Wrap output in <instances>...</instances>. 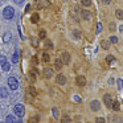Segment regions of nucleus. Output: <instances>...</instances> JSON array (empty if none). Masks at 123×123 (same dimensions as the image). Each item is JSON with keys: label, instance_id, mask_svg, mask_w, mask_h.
<instances>
[{"label": "nucleus", "instance_id": "obj_1", "mask_svg": "<svg viewBox=\"0 0 123 123\" xmlns=\"http://www.w3.org/2000/svg\"><path fill=\"white\" fill-rule=\"evenodd\" d=\"M13 16H15V9L12 8V7H6V8L3 9V17L6 20L13 19Z\"/></svg>", "mask_w": 123, "mask_h": 123}, {"label": "nucleus", "instance_id": "obj_2", "mask_svg": "<svg viewBox=\"0 0 123 123\" xmlns=\"http://www.w3.org/2000/svg\"><path fill=\"white\" fill-rule=\"evenodd\" d=\"M13 111H15V114L17 115V117H24V114H25V109H24V106L23 105H16L15 106V109H13Z\"/></svg>", "mask_w": 123, "mask_h": 123}, {"label": "nucleus", "instance_id": "obj_3", "mask_svg": "<svg viewBox=\"0 0 123 123\" xmlns=\"http://www.w3.org/2000/svg\"><path fill=\"white\" fill-rule=\"evenodd\" d=\"M8 85H9V89H11V90H16V89L19 87V82H17V80L15 77L8 78Z\"/></svg>", "mask_w": 123, "mask_h": 123}, {"label": "nucleus", "instance_id": "obj_4", "mask_svg": "<svg viewBox=\"0 0 123 123\" xmlns=\"http://www.w3.org/2000/svg\"><path fill=\"white\" fill-rule=\"evenodd\" d=\"M90 109H91V111H98L99 109H101V102L99 101H91L90 102Z\"/></svg>", "mask_w": 123, "mask_h": 123}, {"label": "nucleus", "instance_id": "obj_5", "mask_svg": "<svg viewBox=\"0 0 123 123\" xmlns=\"http://www.w3.org/2000/svg\"><path fill=\"white\" fill-rule=\"evenodd\" d=\"M103 102H105V105H106L109 109H111V106H112V98H111V95L105 94V95H103Z\"/></svg>", "mask_w": 123, "mask_h": 123}, {"label": "nucleus", "instance_id": "obj_6", "mask_svg": "<svg viewBox=\"0 0 123 123\" xmlns=\"http://www.w3.org/2000/svg\"><path fill=\"white\" fill-rule=\"evenodd\" d=\"M56 82L58 83V85H65V83H66V77H65L64 74H58L56 77Z\"/></svg>", "mask_w": 123, "mask_h": 123}, {"label": "nucleus", "instance_id": "obj_7", "mask_svg": "<svg viewBox=\"0 0 123 123\" xmlns=\"http://www.w3.org/2000/svg\"><path fill=\"white\" fill-rule=\"evenodd\" d=\"M61 61H62V64H69L70 62V54L66 53V52H64L62 56H61Z\"/></svg>", "mask_w": 123, "mask_h": 123}, {"label": "nucleus", "instance_id": "obj_8", "mask_svg": "<svg viewBox=\"0 0 123 123\" xmlns=\"http://www.w3.org/2000/svg\"><path fill=\"white\" fill-rule=\"evenodd\" d=\"M44 77L45 78L53 77V70H52L50 68H45V69H44Z\"/></svg>", "mask_w": 123, "mask_h": 123}, {"label": "nucleus", "instance_id": "obj_9", "mask_svg": "<svg viewBox=\"0 0 123 123\" xmlns=\"http://www.w3.org/2000/svg\"><path fill=\"white\" fill-rule=\"evenodd\" d=\"M77 85H78V86H85V85H86V78L82 77V75L77 77Z\"/></svg>", "mask_w": 123, "mask_h": 123}, {"label": "nucleus", "instance_id": "obj_10", "mask_svg": "<svg viewBox=\"0 0 123 123\" xmlns=\"http://www.w3.org/2000/svg\"><path fill=\"white\" fill-rule=\"evenodd\" d=\"M0 97L1 98H7L8 97V90H7V87H0Z\"/></svg>", "mask_w": 123, "mask_h": 123}, {"label": "nucleus", "instance_id": "obj_11", "mask_svg": "<svg viewBox=\"0 0 123 123\" xmlns=\"http://www.w3.org/2000/svg\"><path fill=\"white\" fill-rule=\"evenodd\" d=\"M81 16H82L85 20H89V19H91V13H90L89 11H81Z\"/></svg>", "mask_w": 123, "mask_h": 123}, {"label": "nucleus", "instance_id": "obj_12", "mask_svg": "<svg viewBox=\"0 0 123 123\" xmlns=\"http://www.w3.org/2000/svg\"><path fill=\"white\" fill-rule=\"evenodd\" d=\"M17 120H16V118L13 117V115H8L7 117V119H6V123H16Z\"/></svg>", "mask_w": 123, "mask_h": 123}, {"label": "nucleus", "instance_id": "obj_13", "mask_svg": "<svg viewBox=\"0 0 123 123\" xmlns=\"http://www.w3.org/2000/svg\"><path fill=\"white\" fill-rule=\"evenodd\" d=\"M1 69L4 70V72H9V69H11V65L8 64V62H4V64H1Z\"/></svg>", "mask_w": 123, "mask_h": 123}, {"label": "nucleus", "instance_id": "obj_14", "mask_svg": "<svg viewBox=\"0 0 123 123\" xmlns=\"http://www.w3.org/2000/svg\"><path fill=\"white\" fill-rule=\"evenodd\" d=\"M3 41H4V43H9V41H11V33H9V32L4 33V36H3Z\"/></svg>", "mask_w": 123, "mask_h": 123}, {"label": "nucleus", "instance_id": "obj_15", "mask_svg": "<svg viewBox=\"0 0 123 123\" xmlns=\"http://www.w3.org/2000/svg\"><path fill=\"white\" fill-rule=\"evenodd\" d=\"M54 66H56V69L57 70H60V69H61V68H62V61H61V60H56V61H54Z\"/></svg>", "mask_w": 123, "mask_h": 123}, {"label": "nucleus", "instance_id": "obj_16", "mask_svg": "<svg viewBox=\"0 0 123 123\" xmlns=\"http://www.w3.org/2000/svg\"><path fill=\"white\" fill-rule=\"evenodd\" d=\"M70 122H72V119H70L69 115H64L61 118V123H70Z\"/></svg>", "mask_w": 123, "mask_h": 123}, {"label": "nucleus", "instance_id": "obj_17", "mask_svg": "<svg viewBox=\"0 0 123 123\" xmlns=\"http://www.w3.org/2000/svg\"><path fill=\"white\" fill-rule=\"evenodd\" d=\"M111 120H112V123H123V119L120 117H112Z\"/></svg>", "mask_w": 123, "mask_h": 123}, {"label": "nucleus", "instance_id": "obj_18", "mask_svg": "<svg viewBox=\"0 0 123 123\" xmlns=\"http://www.w3.org/2000/svg\"><path fill=\"white\" fill-rule=\"evenodd\" d=\"M101 46L105 49V50H107V49L110 48V44H109V41H105V40H103V41L101 43Z\"/></svg>", "mask_w": 123, "mask_h": 123}, {"label": "nucleus", "instance_id": "obj_19", "mask_svg": "<svg viewBox=\"0 0 123 123\" xmlns=\"http://www.w3.org/2000/svg\"><path fill=\"white\" fill-rule=\"evenodd\" d=\"M115 16H117V19L122 20L123 19V11H122V9H118V11L115 12Z\"/></svg>", "mask_w": 123, "mask_h": 123}, {"label": "nucleus", "instance_id": "obj_20", "mask_svg": "<svg viewBox=\"0 0 123 123\" xmlns=\"http://www.w3.org/2000/svg\"><path fill=\"white\" fill-rule=\"evenodd\" d=\"M17 61H19V53L15 52V54L12 56V62H13V64H17Z\"/></svg>", "mask_w": 123, "mask_h": 123}, {"label": "nucleus", "instance_id": "obj_21", "mask_svg": "<svg viewBox=\"0 0 123 123\" xmlns=\"http://www.w3.org/2000/svg\"><path fill=\"white\" fill-rule=\"evenodd\" d=\"M81 3H82L83 7H90L91 6V0H81Z\"/></svg>", "mask_w": 123, "mask_h": 123}, {"label": "nucleus", "instance_id": "obj_22", "mask_svg": "<svg viewBox=\"0 0 123 123\" xmlns=\"http://www.w3.org/2000/svg\"><path fill=\"white\" fill-rule=\"evenodd\" d=\"M112 109L115 110V111H118V110H119V102H115V101H112Z\"/></svg>", "mask_w": 123, "mask_h": 123}, {"label": "nucleus", "instance_id": "obj_23", "mask_svg": "<svg viewBox=\"0 0 123 123\" xmlns=\"http://www.w3.org/2000/svg\"><path fill=\"white\" fill-rule=\"evenodd\" d=\"M49 60H50L49 54H48V53H44V54H43V61H44V62H48Z\"/></svg>", "mask_w": 123, "mask_h": 123}, {"label": "nucleus", "instance_id": "obj_24", "mask_svg": "<svg viewBox=\"0 0 123 123\" xmlns=\"http://www.w3.org/2000/svg\"><path fill=\"white\" fill-rule=\"evenodd\" d=\"M110 43H111V44H117L118 43V37H117V36H111V37H110Z\"/></svg>", "mask_w": 123, "mask_h": 123}, {"label": "nucleus", "instance_id": "obj_25", "mask_svg": "<svg viewBox=\"0 0 123 123\" xmlns=\"http://www.w3.org/2000/svg\"><path fill=\"white\" fill-rule=\"evenodd\" d=\"M73 35H74V37H75V38H81V32H80L78 29H75L74 32H73Z\"/></svg>", "mask_w": 123, "mask_h": 123}, {"label": "nucleus", "instance_id": "obj_26", "mask_svg": "<svg viewBox=\"0 0 123 123\" xmlns=\"http://www.w3.org/2000/svg\"><path fill=\"white\" fill-rule=\"evenodd\" d=\"M31 20H32V23H37V21H38V15L35 13V15L32 16V19H31Z\"/></svg>", "mask_w": 123, "mask_h": 123}, {"label": "nucleus", "instance_id": "obj_27", "mask_svg": "<svg viewBox=\"0 0 123 123\" xmlns=\"http://www.w3.org/2000/svg\"><path fill=\"white\" fill-rule=\"evenodd\" d=\"M95 123H106L105 118H95Z\"/></svg>", "mask_w": 123, "mask_h": 123}, {"label": "nucleus", "instance_id": "obj_28", "mask_svg": "<svg viewBox=\"0 0 123 123\" xmlns=\"http://www.w3.org/2000/svg\"><path fill=\"white\" fill-rule=\"evenodd\" d=\"M38 122V117H33L29 119V123H37Z\"/></svg>", "mask_w": 123, "mask_h": 123}, {"label": "nucleus", "instance_id": "obj_29", "mask_svg": "<svg viewBox=\"0 0 123 123\" xmlns=\"http://www.w3.org/2000/svg\"><path fill=\"white\" fill-rule=\"evenodd\" d=\"M45 45H46V48H49V49H52V48H53V44H52L49 40H46V41H45Z\"/></svg>", "mask_w": 123, "mask_h": 123}, {"label": "nucleus", "instance_id": "obj_30", "mask_svg": "<svg viewBox=\"0 0 123 123\" xmlns=\"http://www.w3.org/2000/svg\"><path fill=\"white\" fill-rule=\"evenodd\" d=\"M52 111H53V117H54V118H56V119H57V118H58V110H57L56 107H54V109L52 110Z\"/></svg>", "mask_w": 123, "mask_h": 123}, {"label": "nucleus", "instance_id": "obj_31", "mask_svg": "<svg viewBox=\"0 0 123 123\" xmlns=\"http://www.w3.org/2000/svg\"><path fill=\"white\" fill-rule=\"evenodd\" d=\"M31 43H32L33 46H37L38 45V40H37V38H32V40H31Z\"/></svg>", "mask_w": 123, "mask_h": 123}, {"label": "nucleus", "instance_id": "obj_32", "mask_svg": "<svg viewBox=\"0 0 123 123\" xmlns=\"http://www.w3.org/2000/svg\"><path fill=\"white\" fill-rule=\"evenodd\" d=\"M106 61L109 62V64H111V62L114 61V57H112V56H107L106 57Z\"/></svg>", "mask_w": 123, "mask_h": 123}, {"label": "nucleus", "instance_id": "obj_33", "mask_svg": "<svg viewBox=\"0 0 123 123\" xmlns=\"http://www.w3.org/2000/svg\"><path fill=\"white\" fill-rule=\"evenodd\" d=\"M6 61H7V57H6V56H0V65L4 64Z\"/></svg>", "mask_w": 123, "mask_h": 123}, {"label": "nucleus", "instance_id": "obj_34", "mask_svg": "<svg viewBox=\"0 0 123 123\" xmlns=\"http://www.w3.org/2000/svg\"><path fill=\"white\" fill-rule=\"evenodd\" d=\"M45 36H46L45 31H40V38H45Z\"/></svg>", "mask_w": 123, "mask_h": 123}, {"label": "nucleus", "instance_id": "obj_35", "mask_svg": "<svg viewBox=\"0 0 123 123\" xmlns=\"http://www.w3.org/2000/svg\"><path fill=\"white\" fill-rule=\"evenodd\" d=\"M36 8H38V9L43 8V4H41V1H38V0L36 1Z\"/></svg>", "mask_w": 123, "mask_h": 123}, {"label": "nucleus", "instance_id": "obj_36", "mask_svg": "<svg viewBox=\"0 0 123 123\" xmlns=\"http://www.w3.org/2000/svg\"><path fill=\"white\" fill-rule=\"evenodd\" d=\"M101 29H102V24H101V23H98V25H97V33L101 32Z\"/></svg>", "mask_w": 123, "mask_h": 123}, {"label": "nucleus", "instance_id": "obj_37", "mask_svg": "<svg viewBox=\"0 0 123 123\" xmlns=\"http://www.w3.org/2000/svg\"><path fill=\"white\" fill-rule=\"evenodd\" d=\"M29 78H31V82H35V81H36V77H35V74H33V73L29 75Z\"/></svg>", "mask_w": 123, "mask_h": 123}, {"label": "nucleus", "instance_id": "obj_38", "mask_svg": "<svg viewBox=\"0 0 123 123\" xmlns=\"http://www.w3.org/2000/svg\"><path fill=\"white\" fill-rule=\"evenodd\" d=\"M16 4H21V3H24V0H13Z\"/></svg>", "mask_w": 123, "mask_h": 123}, {"label": "nucleus", "instance_id": "obj_39", "mask_svg": "<svg viewBox=\"0 0 123 123\" xmlns=\"http://www.w3.org/2000/svg\"><path fill=\"white\" fill-rule=\"evenodd\" d=\"M29 90H31V93H32L33 95H36V90H35V89H33V87H31Z\"/></svg>", "mask_w": 123, "mask_h": 123}, {"label": "nucleus", "instance_id": "obj_40", "mask_svg": "<svg viewBox=\"0 0 123 123\" xmlns=\"http://www.w3.org/2000/svg\"><path fill=\"white\" fill-rule=\"evenodd\" d=\"M115 29V25L114 24H110V31H114Z\"/></svg>", "mask_w": 123, "mask_h": 123}, {"label": "nucleus", "instance_id": "obj_41", "mask_svg": "<svg viewBox=\"0 0 123 123\" xmlns=\"http://www.w3.org/2000/svg\"><path fill=\"white\" fill-rule=\"evenodd\" d=\"M101 1H102V3H106V4H107V3H110L111 0H101Z\"/></svg>", "mask_w": 123, "mask_h": 123}, {"label": "nucleus", "instance_id": "obj_42", "mask_svg": "<svg viewBox=\"0 0 123 123\" xmlns=\"http://www.w3.org/2000/svg\"><path fill=\"white\" fill-rule=\"evenodd\" d=\"M16 123H23V122H21V120H19V122H16Z\"/></svg>", "mask_w": 123, "mask_h": 123}, {"label": "nucleus", "instance_id": "obj_43", "mask_svg": "<svg viewBox=\"0 0 123 123\" xmlns=\"http://www.w3.org/2000/svg\"><path fill=\"white\" fill-rule=\"evenodd\" d=\"M0 123H6V122H0Z\"/></svg>", "mask_w": 123, "mask_h": 123}, {"label": "nucleus", "instance_id": "obj_44", "mask_svg": "<svg viewBox=\"0 0 123 123\" xmlns=\"http://www.w3.org/2000/svg\"><path fill=\"white\" fill-rule=\"evenodd\" d=\"M77 123H80V122H77Z\"/></svg>", "mask_w": 123, "mask_h": 123}]
</instances>
